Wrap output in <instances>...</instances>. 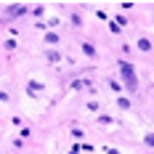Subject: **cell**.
<instances>
[{"label": "cell", "instance_id": "6da1fadb", "mask_svg": "<svg viewBox=\"0 0 154 154\" xmlns=\"http://www.w3.org/2000/svg\"><path fill=\"white\" fill-rule=\"evenodd\" d=\"M120 69H122V77H125V82H128V88H130V91H136V85H138V82H136V75H133V66H130V64H120Z\"/></svg>", "mask_w": 154, "mask_h": 154}, {"label": "cell", "instance_id": "7a4b0ae2", "mask_svg": "<svg viewBox=\"0 0 154 154\" xmlns=\"http://www.w3.org/2000/svg\"><path fill=\"white\" fill-rule=\"evenodd\" d=\"M24 11H27L24 5H11V8H8V14H11V16H21Z\"/></svg>", "mask_w": 154, "mask_h": 154}, {"label": "cell", "instance_id": "3957f363", "mask_svg": "<svg viewBox=\"0 0 154 154\" xmlns=\"http://www.w3.org/2000/svg\"><path fill=\"white\" fill-rule=\"evenodd\" d=\"M40 91H43V85H40L37 80H32L29 82V93H40Z\"/></svg>", "mask_w": 154, "mask_h": 154}, {"label": "cell", "instance_id": "277c9868", "mask_svg": "<svg viewBox=\"0 0 154 154\" xmlns=\"http://www.w3.org/2000/svg\"><path fill=\"white\" fill-rule=\"evenodd\" d=\"M138 48H141V51H149V48H152V43H149L146 37H141V40H138Z\"/></svg>", "mask_w": 154, "mask_h": 154}, {"label": "cell", "instance_id": "5b68a950", "mask_svg": "<svg viewBox=\"0 0 154 154\" xmlns=\"http://www.w3.org/2000/svg\"><path fill=\"white\" fill-rule=\"evenodd\" d=\"M82 51H85L88 56H96V51H93V45H88V43H82Z\"/></svg>", "mask_w": 154, "mask_h": 154}, {"label": "cell", "instance_id": "8992f818", "mask_svg": "<svg viewBox=\"0 0 154 154\" xmlns=\"http://www.w3.org/2000/svg\"><path fill=\"white\" fill-rule=\"evenodd\" d=\"M146 143H149V146H154V136H146Z\"/></svg>", "mask_w": 154, "mask_h": 154}]
</instances>
